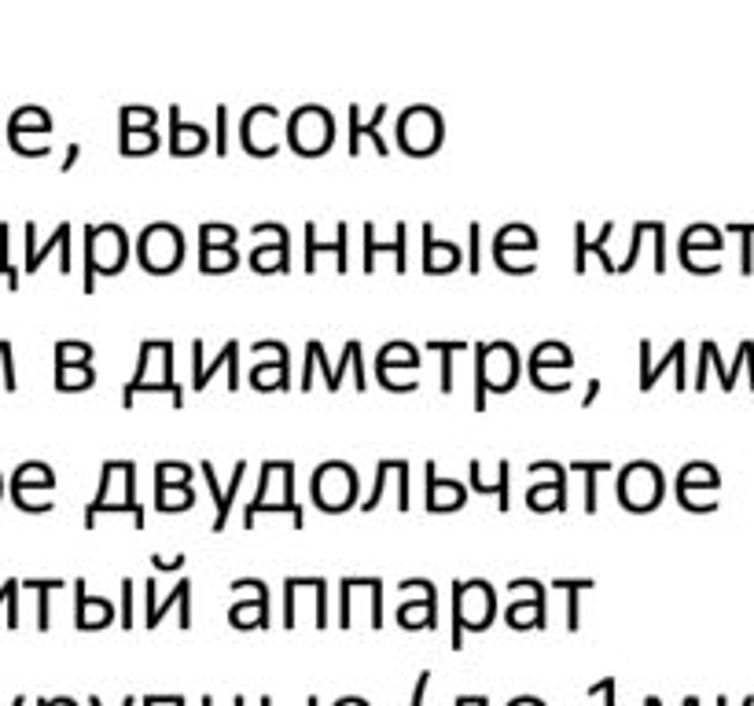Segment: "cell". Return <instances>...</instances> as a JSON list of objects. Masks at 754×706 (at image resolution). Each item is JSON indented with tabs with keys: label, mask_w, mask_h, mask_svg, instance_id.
<instances>
[{
	"label": "cell",
	"mask_w": 754,
	"mask_h": 706,
	"mask_svg": "<svg viewBox=\"0 0 754 706\" xmlns=\"http://www.w3.org/2000/svg\"><path fill=\"white\" fill-rule=\"evenodd\" d=\"M519 379V353L512 342H475V412L486 409V394H508Z\"/></svg>",
	"instance_id": "6da1fadb"
},
{
	"label": "cell",
	"mask_w": 754,
	"mask_h": 706,
	"mask_svg": "<svg viewBox=\"0 0 754 706\" xmlns=\"http://www.w3.org/2000/svg\"><path fill=\"white\" fill-rule=\"evenodd\" d=\"M129 243L122 225L107 221V225L85 228V295H92L96 276H115L126 265Z\"/></svg>",
	"instance_id": "7a4b0ae2"
},
{
	"label": "cell",
	"mask_w": 754,
	"mask_h": 706,
	"mask_svg": "<svg viewBox=\"0 0 754 706\" xmlns=\"http://www.w3.org/2000/svg\"><path fill=\"white\" fill-rule=\"evenodd\" d=\"M137 254H140V265H144L148 273H173V269L181 265V258H184L181 228L166 225V221L148 225L144 232H140Z\"/></svg>",
	"instance_id": "3957f363"
},
{
	"label": "cell",
	"mask_w": 754,
	"mask_h": 706,
	"mask_svg": "<svg viewBox=\"0 0 754 706\" xmlns=\"http://www.w3.org/2000/svg\"><path fill=\"white\" fill-rule=\"evenodd\" d=\"M357 501V471L343 460L320 464L313 475V504L320 512H346Z\"/></svg>",
	"instance_id": "277c9868"
},
{
	"label": "cell",
	"mask_w": 754,
	"mask_h": 706,
	"mask_svg": "<svg viewBox=\"0 0 754 706\" xmlns=\"http://www.w3.org/2000/svg\"><path fill=\"white\" fill-rule=\"evenodd\" d=\"M618 497H622V508L629 512H652L659 497H663V475L655 464H629L622 475H618Z\"/></svg>",
	"instance_id": "5b68a950"
},
{
	"label": "cell",
	"mask_w": 754,
	"mask_h": 706,
	"mask_svg": "<svg viewBox=\"0 0 754 706\" xmlns=\"http://www.w3.org/2000/svg\"><path fill=\"white\" fill-rule=\"evenodd\" d=\"M332 114L324 107H298L291 114V126H287V137H291V148L298 155H324L328 144H332Z\"/></svg>",
	"instance_id": "8992f818"
},
{
	"label": "cell",
	"mask_w": 754,
	"mask_h": 706,
	"mask_svg": "<svg viewBox=\"0 0 754 706\" xmlns=\"http://www.w3.org/2000/svg\"><path fill=\"white\" fill-rule=\"evenodd\" d=\"M398 140L405 155H431L442 144V114L435 107H409L401 114V126H398Z\"/></svg>",
	"instance_id": "52a82bcc"
},
{
	"label": "cell",
	"mask_w": 754,
	"mask_h": 706,
	"mask_svg": "<svg viewBox=\"0 0 754 706\" xmlns=\"http://www.w3.org/2000/svg\"><path fill=\"white\" fill-rule=\"evenodd\" d=\"M394 254V269L398 273H409V225L401 221L398 225V236H394V243H379L376 240V225L372 221H365V273H372L376 269V254Z\"/></svg>",
	"instance_id": "ba28073f"
},
{
	"label": "cell",
	"mask_w": 754,
	"mask_h": 706,
	"mask_svg": "<svg viewBox=\"0 0 754 706\" xmlns=\"http://www.w3.org/2000/svg\"><path fill=\"white\" fill-rule=\"evenodd\" d=\"M335 254V269L339 273H350V225H339V236H335V243H320L317 240V225L313 221H306V273H313L317 269V254Z\"/></svg>",
	"instance_id": "9c48e42d"
},
{
	"label": "cell",
	"mask_w": 754,
	"mask_h": 706,
	"mask_svg": "<svg viewBox=\"0 0 754 706\" xmlns=\"http://www.w3.org/2000/svg\"><path fill=\"white\" fill-rule=\"evenodd\" d=\"M464 504V486L460 482H446L438 479V464L427 460V512H453Z\"/></svg>",
	"instance_id": "30bf717a"
},
{
	"label": "cell",
	"mask_w": 754,
	"mask_h": 706,
	"mask_svg": "<svg viewBox=\"0 0 754 706\" xmlns=\"http://www.w3.org/2000/svg\"><path fill=\"white\" fill-rule=\"evenodd\" d=\"M457 265H460V251L453 243L438 240L435 225L427 221V225H423V269H427V273H453Z\"/></svg>",
	"instance_id": "8fae6325"
},
{
	"label": "cell",
	"mask_w": 754,
	"mask_h": 706,
	"mask_svg": "<svg viewBox=\"0 0 754 706\" xmlns=\"http://www.w3.org/2000/svg\"><path fill=\"white\" fill-rule=\"evenodd\" d=\"M56 247L70 254V221H63V225L52 232V240L41 243V247H37V225H34V221H26V273H37L41 262H45Z\"/></svg>",
	"instance_id": "7c38bea8"
},
{
	"label": "cell",
	"mask_w": 754,
	"mask_h": 706,
	"mask_svg": "<svg viewBox=\"0 0 754 706\" xmlns=\"http://www.w3.org/2000/svg\"><path fill=\"white\" fill-rule=\"evenodd\" d=\"M306 350H309V357H313V361H320V372H324V383H328V390H339V383H343V372H346L350 365L361 368V339H350V342H346L343 361H339L335 368L328 365V357H324V346H320L317 339H309Z\"/></svg>",
	"instance_id": "4fadbf2b"
},
{
	"label": "cell",
	"mask_w": 754,
	"mask_h": 706,
	"mask_svg": "<svg viewBox=\"0 0 754 706\" xmlns=\"http://www.w3.org/2000/svg\"><path fill=\"white\" fill-rule=\"evenodd\" d=\"M218 368H229V390H236L240 387V342L236 339H229L225 342V350L218 353V361L210 368H203V365H195V376H192V387L203 394L206 390V383H210V376L218 372Z\"/></svg>",
	"instance_id": "5bb4252c"
},
{
	"label": "cell",
	"mask_w": 754,
	"mask_h": 706,
	"mask_svg": "<svg viewBox=\"0 0 754 706\" xmlns=\"http://www.w3.org/2000/svg\"><path fill=\"white\" fill-rule=\"evenodd\" d=\"M574 232H578V243H574V273L582 276L585 273V254H600V262H604V269L607 273H618V265L607 258V251H604V243L611 240V232H615V225L607 221L604 225V232L596 236V240H585V221H578L574 225Z\"/></svg>",
	"instance_id": "9a60e30c"
},
{
	"label": "cell",
	"mask_w": 754,
	"mask_h": 706,
	"mask_svg": "<svg viewBox=\"0 0 754 706\" xmlns=\"http://www.w3.org/2000/svg\"><path fill=\"white\" fill-rule=\"evenodd\" d=\"M74 593H78V611H74V615H78V629H100L115 618V611H111L107 600H92V596L85 593V581H74Z\"/></svg>",
	"instance_id": "2e32d148"
},
{
	"label": "cell",
	"mask_w": 754,
	"mask_h": 706,
	"mask_svg": "<svg viewBox=\"0 0 754 706\" xmlns=\"http://www.w3.org/2000/svg\"><path fill=\"white\" fill-rule=\"evenodd\" d=\"M173 126H170V144L177 155H195V151L206 148V129L203 126H192V122H181V114H177V107L170 111Z\"/></svg>",
	"instance_id": "e0dca14e"
},
{
	"label": "cell",
	"mask_w": 754,
	"mask_h": 706,
	"mask_svg": "<svg viewBox=\"0 0 754 706\" xmlns=\"http://www.w3.org/2000/svg\"><path fill=\"white\" fill-rule=\"evenodd\" d=\"M52 129V118L41 107H19L8 122V137H23V133H48Z\"/></svg>",
	"instance_id": "ac0fdd59"
},
{
	"label": "cell",
	"mask_w": 754,
	"mask_h": 706,
	"mask_svg": "<svg viewBox=\"0 0 754 706\" xmlns=\"http://www.w3.org/2000/svg\"><path fill=\"white\" fill-rule=\"evenodd\" d=\"M512 247H523V251H534L537 247V236L530 225H508L497 232V240H493V258H501V254H508Z\"/></svg>",
	"instance_id": "d6986e66"
},
{
	"label": "cell",
	"mask_w": 754,
	"mask_h": 706,
	"mask_svg": "<svg viewBox=\"0 0 754 706\" xmlns=\"http://www.w3.org/2000/svg\"><path fill=\"white\" fill-rule=\"evenodd\" d=\"M30 486H37V490H52V486H56L52 467H48V464H23V467H19V471L12 475V490H30Z\"/></svg>",
	"instance_id": "ffe728a7"
},
{
	"label": "cell",
	"mask_w": 754,
	"mask_h": 706,
	"mask_svg": "<svg viewBox=\"0 0 754 706\" xmlns=\"http://www.w3.org/2000/svg\"><path fill=\"white\" fill-rule=\"evenodd\" d=\"M394 365L416 368L420 365V353L412 350L409 342H390V346H383V353L376 357V372H390Z\"/></svg>",
	"instance_id": "44dd1931"
},
{
	"label": "cell",
	"mask_w": 754,
	"mask_h": 706,
	"mask_svg": "<svg viewBox=\"0 0 754 706\" xmlns=\"http://www.w3.org/2000/svg\"><path fill=\"white\" fill-rule=\"evenodd\" d=\"M236 265H240L236 247H199V269L206 273H229Z\"/></svg>",
	"instance_id": "7402d4cb"
},
{
	"label": "cell",
	"mask_w": 754,
	"mask_h": 706,
	"mask_svg": "<svg viewBox=\"0 0 754 706\" xmlns=\"http://www.w3.org/2000/svg\"><path fill=\"white\" fill-rule=\"evenodd\" d=\"M541 365H563V368H567V365H571V350H567L563 342H541V346L526 357V368L537 372Z\"/></svg>",
	"instance_id": "603a6c76"
},
{
	"label": "cell",
	"mask_w": 754,
	"mask_h": 706,
	"mask_svg": "<svg viewBox=\"0 0 754 706\" xmlns=\"http://www.w3.org/2000/svg\"><path fill=\"white\" fill-rule=\"evenodd\" d=\"M427 350H435L442 357V394H453V353H468V342H438L431 339Z\"/></svg>",
	"instance_id": "cb8c5ba5"
},
{
	"label": "cell",
	"mask_w": 754,
	"mask_h": 706,
	"mask_svg": "<svg viewBox=\"0 0 754 706\" xmlns=\"http://www.w3.org/2000/svg\"><path fill=\"white\" fill-rule=\"evenodd\" d=\"M96 383V372L89 365H56V387L59 390H85Z\"/></svg>",
	"instance_id": "d4e9b609"
},
{
	"label": "cell",
	"mask_w": 754,
	"mask_h": 706,
	"mask_svg": "<svg viewBox=\"0 0 754 706\" xmlns=\"http://www.w3.org/2000/svg\"><path fill=\"white\" fill-rule=\"evenodd\" d=\"M258 512H291V519H295L298 530H302V523H306V515H302V508H298L295 501H251V504H247V515H243V523H247V530L254 526Z\"/></svg>",
	"instance_id": "484cf974"
},
{
	"label": "cell",
	"mask_w": 754,
	"mask_h": 706,
	"mask_svg": "<svg viewBox=\"0 0 754 706\" xmlns=\"http://www.w3.org/2000/svg\"><path fill=\"white\" fill-rule=\"evenodd\" d=\"M574 471H578L585 482V512L593 515L596 512V475H600V471H611V464H604V460H578Z\"/></svg>",
	"instance_id": "4316f807"
},
{
	"label": "cell",
	"mask_w": 754,
	"mask_h": 706,
	"mask_svg": "<svg viewBox=\"0 0 754 706\" xmlns=\"http://www.w3.org/2000/svg\"><path fill=\"white\" fill-rule=\"evenodd\" d=\"M243 475H247V460H240V464L232 467L229 490L221 493V501H218V519H214V530H225V523H229V512H232V497H236V493H240V486H243Z\"/></svg>",
	"instance_id": "83f0119b"
},
{
	"label": "cell",
	"mask_w": 754,
	"mask_h": 706,
	"mask_svg": "<svg viewBox=\"0 0 754 706\" xmlns=\"http://www.w3.org/2000/svg\"><path fill=\"white\" fill-rule=\"evenodd\" d=\"M155 501H159L162 512H184V508H192L195 493L188 490V486H177V490H170V486H159V490H155Z\"/></svg>",
	"instance_id": "f1b7e54d"
},
{
	"label": "cell",
	"mask_w": 754,
	"mask_h": 706,
	"mask_svg": "<svg viewBox=\"0 0 754 706\" xmlns=\"http://www.w3.org/2000/svg\"><path fill=\"white\" fill-rule=\"evenodd\" d=\"M155 148H159V140L151 129H122V151L126 155H148Z\"/></svg>",
	"instance_id": "f546056e"
},
{
	"label": "cell",
	"mask_w": 754,
	"mask_h": 706,
	"mask_svg": "<svg viewBox=\"0 0 754 706\" xmlns=\"http://www.w3.org/2000/svg\"><path fill=\"white\" fill-rule=\"evenodd\" d=\"M92 346L89 342H56V365H89Z\"/></svg>",
	"instance_id": "4dcf8cb0"
},
{
	"label": "cell",
	"mask_w": 754,
	"mask_h": 706,
	"mask_svg": "<svg viewBox=\"0 0 754 706\" xmlns=\"http://www.w3.org/2000/svg\"><path fill=\"white\" fill-rule=\"evenodd\" d=\"M26 589H37V629L45 633V629H48V593H52V589H63V581H59V578L26 581Z\"/></svg>",
	"instance_id": "1f68e13d"
},
{
	"label": "cell",
	"mask_w": 754,
	"mask_h": 706,
	"mask_svg": "<svg viewBox=\"0 0 754 706\" xmlns=\"http://www.w3.org/2000/svg\"><path fill=\"white\" fill-rule=\"evenodd\" d=\"M236 228L232 225H203L199 228V247H236Z\"/></svg>",
	"instance_id": "d6a6232c"
},
{
	"label": "cell",
	"mask_w": 754,
	"mask_h": 706,
	"mask_svg": "<svg viewBox=\"0 0 754 706\" xmlns=\"http://www.w3.org/2000/svg\"><path fill=\"white\" fill-rule=\"evenodd\" d=\"M140 390H162V394H173V405H177V409L184 405V394H181V387H177V379H166V383H140V387H126V394H122V405H126V409L137 401Z\"/></svg>",
	"instance_id": "836d02e7"
},
{
	"label": "cell",
	"mask_w": 754,
	"mask_h": 706,
	"mask_svg": "<svg viewBox=\"0 0 754 706\" xmlns=\"http://www.w3.org/2000/svg\"><path fill=\"white\" fill-rule=\"evenodd\" d=\"M8 243H12V225L0 221V273L8 276V287H19V269L12 265V254H8Z\"/></svg>",
	"instance_id": "e575fe53"
},
{
	"label": "cell",
	"mask_w": 754,
	"mask_h": 706,
	"mask_svg": "<svg viewBox=\"0 0 754 706\" xmlns=\"http://www.w3.org/2000/svg\"><path fill=\"white\" fill-rule=\"evenodd\" d=\"M188 479H192V467L188 464H170V460H162L159 467H155V482L159 486H188Z\"/></svg>",
	"instance_id": "d590c367"
},
{
	"label": "cell",
	"mask_w": 754,
	"mask_h": 706,
	"mask_svg": "<svg viewBox=\"0 0 754 706\" xmlns=\"http://www.w3.org/2000/svg\"><path fill=\"white\" fill-rule=\"evenodd\" d=\"M453 648H464V581L453 585Z\"/></svg>",
	"instance_id": "8d00e7d4"
},
{
	"label": "cell",
	"mask_w": 754,
	"mask_h": 706,
	"mask_svg": "<svg viewBox=\"0 0 754 706\" xmlns=\"http://www.w3.org/2000/svg\"><path fill=\"white\" fill-rule=\"evenodd\" d=\"M552 589H567V593H571V607H567V615H571V622H567V626L578 629V593H582V589H593V581H589V578H585V581L556 578V585H552Z\"/></svg>",
	"instance_id": "74e56055"
},
{
	"label": "cell",
	"mask_w": 754,
	"mask_h": 706,
	"mask_svg": "<svg viewBox=\"0 0 754 706\" xmlns=\"http://www.w3.org/2000/svg\"><path fill=\"white\" fill-rule=\"evenodd\" d=\"M188 596H192V585H188V581H181V585H177V589H173V593L166 596V604H162V607H155V611H151V615H148V626L155 629V626H159V622H162V615H166V611H170L173 604H184Z\"/></svg>",
	"instance_id": "f35d334b"
},
{
	"label": "cell",
	"mask_w": 754,
	"mask_h": 706,
	"mask_svg": "<svg viewBox=\"0 0 754 706\" xmlns=\"http://www.w3.org/2000/svg\"><path fill=\"white\" fill-rule=\"evenodd\" d=\"M155 111L151 107H126L122 111V129H151Z\"/></svg>",
	"instance_id": "ab89813d"
},
{
	"label": "cell",
	"mask_w": 754,
	"mask_h": 706,
	"mask_svg": "<svg viewBox=\"0 0 754 706\" xmlns=\"http://www.w3.org/2000/svg\"><path fill=\"white\" fill-rule=\"evenodd\" d=\"M508 475H512V464H508V460H501V467H497V508H501V512H508V508H512V493H508Z\"/></svg>",
	"instance_id": "60d3db41"
},
{
	"label": "cell",
	"mask_w": 754,
	"mask_h": 706,
	"mask_svg": "<svg viewBox=\"0 0 754 706\" xmlns=\"http://www.w3.org/2000/svg\"><path fill=\"white\" fill-rule=\"evenodd\" d=\"M666 228L659 221H652V236H655V273H666Z\"/></svg>",
	"instance_id": "b9f144b4"
},
{
	"label": "cell",
	"mask_w": 754,
	"mask_h": 706,
	"mask_svg": "<svg viewBox=\"0 0 754 706\" xmlns=\"http://www.w3.org/2000/svg\"><path fill=\"white\" fill-rule=\"evenodd\" d=\"M479 221H471V228H468V269L471 273H479L482 265H479Z\"/></svg>",
	"instance_id": "7bdbcfd3"
},
{
	"label": "cell",
	"mask_w": 754,
	"mask_h": 706,
	"mask_svg": "<svg viewBox=\"0 0 754 706\" xmlns=\"http://www.w3.org/2000/svg\"><path fill=\"white\" fill-rule=\"evenodd\" d=\"M122 626H133V581H122Z\"/></svg>",
	"instance_id": "ee69618b"
},
{
	"label": "cell",
	"mask_w": 754,
	"mask_h": 706,
	"mask_svg": "<svg viewBox=\"0 0 754 706\" xmlns=\"http://www.w3.org/2000/svg\"><path fill=\"white\" fill-rule=\"evenodd\" d=\"M0 604H19V581L8 578L0 585Z\"/></svg>",
	"instance_id": "f6af8a7d"
},
{
	"label": "cell",
	"mask_w": 754,
	"mask_h": 706,
	"mask_svg": "<svg viewBox=\"0 0 754 706\" xmlns=\"http://www.w3.org/2000/svg\"><path fill=\"white\" fill-rule=\"evenodd\" d=\"M218 118H221V126H218V151L225 155V151H229V114H225V107L218 111Z\"/></svg>",
	"instance_id": "bcb514c9"
},
{
	"label": "cell",
	"mask_w": 754,
	"mask_h": 706,
	"mask_svg": "<svg viewBox=\"0 0 754 706\" xmlns=\"http://www.w3.org/2000/svg\"><path fill=\"white\" fill-rule=\"evenodd\" d=\"M600 387H604L600 379H589V390H585V398H582V409H589V405L600 398Z\"/></svg>",
	"instance_id": "7dc6e473"
},
{
	"label": "cell",
	"mask_w": 754,
	"mask_h": 706,
	"mask_svg": "<svg viewBox=\"0 0 754 706\" xmlns=\"http://www.w3.org/2000/svg\"><path fill=\"white\" fill-rule=\"evenodd\" d=\"M427 677H431V673H420V681H416V692H412V706H423V695H427Z\"/></svg>",
	"instance_id": "c3c4849f"
},
{
	"label": "cell",
	"mask_w": 754,
	"mask_h": 706,
	"mask_svg": "<svg viewBox=\"0 0 754 706\" xmlns=\"http://www.w3.org/2000/svg\"><path fill=\"white\" fill-rule=\"evenodd\" d=\"M155 567H159V570H177V567H184V556H173V559L155 556Z\"/></svg>",
	"instance_id": "681fc988"
},
{
	"label": "cell",
	"mask_w": 754,
	"mask_h": 706,
	"mask_svg": "<svg viewBox=\"0 0 754 706\" xmlns=\"http://www.w3.org/2000/svg\"><path fill=\"white\" fill-rule=\"evenodd\" d=\"M78 144H70V148H67V159H63V170H70V166H74V162H78Z\"/></svg>",
	"instance_id": "f907efd6"
},
{
	"label": "cell",
	"mask_w": 754,
	"mask_h": 706,
	"mask_svg": "<svg viewBox=\"0 0 754 706\" xmlns=\"http://www.w3.org/2000/svg\"><path fill=\"white\" fill-rule=\"evenodd\" d=\"M8 350H12V342H8V339H0V365H4V353H8Z\"/></svg>",
	"instance_id": "816d5d0a"
},
{
	"label": "cell",
	"mask_w": 754,
	"mask_h": 706,
	"mask_svg": "<svg viewBox=\"0 0 754 706\" xmlns=\"http://www.w3.org/2000/svg\"><path fill=\"white\" fill-rule=\"evenodd\" d=\"M41 706H74V699H52V703H41Z\"/></svg>",
	"instance_id": "f5cc1de1"
},
{
	"label": "cell",
	"mask_w": 754,
	"mask_h": 706,
	"mask_svg": "<svg viewBox=\"0 0 754 706\" xmlns=\"http://www.w3.org/2000/svg\"><path fill=\"white\" fill-rule=\"evenodd\" d=\"M89 706H103V703H100V699H96V695H92V699H89ZM122 706H133V695H129V699H126V703H122Z\"/></svg>",
	"instance_id": "db71d44e"
},
{
	"label": "cell",
	"mask_w": 754,
	"mask_h": 706,
	"mask_svg": "<svg viewBox=\"0 0 754 706\" xmlns=\"http://www.w3.org/2000/svg\"><path fill=\"white\" fill-rule=\"evenodd\" d=\"M12 706H26V699H23V695H19V699H15V703Z\"/></svg>",
	"instance_id": "11a10c76"
},
{
	"label": "cell",
	"mask_w": 754,
	"mask_h": 706,
	"mask_svg": "<svg viewBox=\"0 0 754 706\" xmlns=\"http://www.w3.org/2000/svg\"><path fill=\"white\" fill-rule=\"evenodd\" d=\"M309 706H320V703H317V699H309Z\"/></svg>",
	"instance_id": "9f6ffc18"
}]
</instances>
